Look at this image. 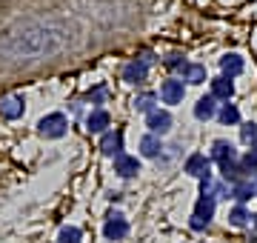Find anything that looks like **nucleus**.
Instances as JSON below:
<instances>
[{
  "mask_svg": "<svg viewBox=\"0 0 257 243\" xmlns=\"http://www.w3.org/2000/svg\"><path fill=\"white\" fill-rule=\"evenodd\" d=\"M66 129H69V120H66V114H60V112L46 114V117H40V123H37V132H40L43 138H49V141L63 138Z\"/></svg>",
  "mask_w": 257,
  "mask_h": 243,
  "instance_id": "nucleus-1",
  "label": "nucleus"
},
{
  "mask_svg": "<svg viewBox=\"0 0 257 243\" xmlns=\"http://www.w3.org/2000/svg\"><path fill=\"white\" fill-rule=\"evenodd\" d=\"M103 234H106V240H123L128 234V220L120 212H114V215H109V220H106V226H103Z\"/></svg>",
  "mask_w": 257,
  "mask_h": 243,
  "instance_id": "nucleus-2",
  "label": "nucleus"
},
{
  "mask_svg": "<svg viewBox=\"0 0 257 243\" xmlns=\"http://www.w3.org/2000/svg\"><path fill=\"white\" fill-rule=\"evenodd\" d=\"M100 152H103V155H109V158H117V155H123V132H120V129L103 132Z\"/></svg>",
  "mask_w": 257,
  "mask_h": 243,
  "instance_id": "nucleus-3",
  "label": "nucleus"
},
{
  "mask_svg": "<svg viewBox=\"0 0 257 243\" xmlns=\"http://www.w3.org/2000/svg\"><path fill=\"white\" fill-rule=\"evenodd\" d=\"M209 163H211V160L206 158V155H200V152H194V155H189V160H186V172H189L192 178L209 180V178H211V172H209Z\"/></svg>",
  "mask_w": 257,
  "mask_h": 243,
  "instance_id": "nucleus-4",
  "label": "nucleus"
},
{
  "mask_svg": "<svg viewBox=\"0 0 257 243\" xmlns=\"http://www.w3.org/2000/svg\"><path fill=\"white\" fill-rule=\"evenodd\" d=\"M146 126L152 129V135H166V132L172 129V114L155 109V112L146 114Z\"/></svg>",
  "mask_w": 257,
  "mask_h": 243,
  "instance_id": "nucleus-5",
  "label": "nucleus"
},
{
  "mask_svg": "<svg viewBox=\"0 0 257 243\" xmlns=\"http://www.w3.org/2000/svg\"><path fill=\"white\" fill-rule=\"evenodd\" d=\"M23 97L20 94H9V97H3L0 100V114L6 117V120H18L20 114H23Z\"/></svg>",
  "mask_w": 257,
  "mask_h": 243,
  "instance_id": "nucleus-6",
  "label": "nucleus"
},
{
  "mask_svg": "<svg viewBox=\"0 0 257 243\" xmlns=\"http://www.w3.org/2000/svg\"><path fill=\"white\" fill-rule=\"evenodd\" d=\"M146 75H149V66L143 63V60H128L126 66H123V80L126 83H143L146 80Z\"/></svg>",
  "mask_w": 257,
  "mask_h": 243,
  "instance_id": "nucleus-7",
  "label": "nucleus"
},
{
  "mask_svg": "<svg viewBox=\"0 0 257 243\" xmlns=\"http://www.w3.org/2000/svg\"><path fill=\"white\" fill-rule=\"evenodd\" d=\"M194 217H197L200 223H209L211 217H214V195L203 192V195L197 197V203H194Z\"/></svg>",
  "mask_w": 257,
  "mask_h": 243,
  "instance_id": "nucleus-8",
  "label": "nucleus"
},
{
  "mask_svg": "<svg viewBox=\"0 0 257 243\" xmlns=\"http://www.w3.org/2000/svg\"><path fill=\"white\" fill-rule=\"evenodd\" d=\"M186 94V86L183 80H163V86H160V97H163V103H180Z\"/></svg>",
  "mask_w": 257,
  "mask_h": 243,
  "instance_id": "nucleus-9",
  "label": "nucleus"
},
{
  "mask_svg": "<svg viewBox=\"0 0 257 243\" xmlns=\"http://www.w3.org/2000/svg\"><path fill=\"white\" fill-rule=\"evenodd\" d=\"M114 172H117L120 178H135L140 172V160L132 158V155H117L114 158Z\"/></svg>",
  "mask_w": 257,
  "mask_h": 243,
  "instance_id": "nucleus-10",
  "label": "nucleus"
},
{
  "mask_svg": "<svg viewBox=\"0 0 257 243\" xmlns=\"http://www.w3.org/2000/svg\"><path fill=\"white\" fill-rule=\"evenodd\" d=\"M231 94H234V83H231L229 77H214L211 80V97L214 100H231Z\"/></svg>",
  "mask_w": 257,
  "mask_h": 243,
  "instance_id": "nucleus-11",
  "label": "nucleus"
},
{
  "mask_svg": "<svg viewBox=\"0 0 257 243\" xmlns=\"http://www.w3.org/2000/svg\"><path fill=\"white\" fill-rule=\"evenodd\" d=\"M220 69H223V77H237V75H243V69H246V63H243V57L240 55H226V57H220Z\"/></svg>",
  "mask_w": 257,
  "mask_h": 243,
  "instance_id": "nucleus-12",
  "label": "nucleus"
},
{
  "mask_svg": "<svg viewBox=\"0 0 257 243\" xmlns=\"http://www.w3.org/2000/svg\"><path fill=\"white\" fill-rule=\"evenodd\" d=\"M220 175L229 183H240V180H246V169L237 160H226V163H220Z\"/></svg>",
  "mask_w": 257,
  "mask_h": 243,
  "instance_id": "nucleus-13",
  "label": "nucleus"
},
{
  "mask_svg": "<svg viewBox=\"0 0 257 243\" xmlns=\"http://www.w3.org/2000/svg\"><path fill=\"white\" fill-rule=\"evenodd\" d=\"M211 160H217V163L237 160V155H234V146H231L229 141H214V146H211Z\"/></svg>",
  "mask_w": 257,
  "mask_h": 243,
  "instance_id": "nucleus-14",
  "label": "nucleus"
},
{
  "mask_svg": "<svg viewBox=\"0 0 257 243\" xmlns=\"http://www.w3.org/2000/svg\"><path fill=\"white\" fill-rule=\"evenodd\" d=\"M214 112H217V103H214V97H200V100L194 103V117L197 120H211L214 117Z\"/></svg>",
  "mask_w": 257,
  "mask_h": 243,
  "instance_id": "nucleus-15",
  "label": "nucleus"
},
{
  "mask_svg": "<svg viewBox=\"0 0 257 243\" xmlns=\"http://www.w3.org/2000/svg\"><path fill=\"white\" fill-rule=\"evenodd\" d=\"M111 123L109 112L106 109H94L89 117H86V126H89V132H106V126Z\"/></svg>",
  "mask_w": 257,
  "mask_h": 243,
  "instance_id": "nucleus-16",
  "label": "nucleus"
},
{
  "mask_svg": "<svg viewBox=\"0 0 257 243\" xmlns=\"http://www.w3.org/2000/svg\"><path fill=\"white\" fill-rule=\"evenodd\" d=\"M254 195H257V186L251 183V180H240V183L231 186V197L240 200V203H246L248 197H254Z\"/></svg>",
  "mask_w": 257,
  "mask_h": 243,
  "instance_id": "nucleus-17",
  "label": "nucleus"
},
{
  "mask_svg": "<svg viewBox=\"0 0 257 243\" xmlns=\"http://www.w3.org/2000/svg\"><path fill=\"white\" fill-rule=\"evenodd\" d=\"M160 149H163V143H160L157 135H146V138L140 141V155H143V158H157Z\"/></svg>",
  "mask_w": 257,
  "mask_h": 243,
  "instance_id": "nucleus-18",
  "label": "nucleus"
},
{
  "mask_svg": "<svg viewBox=\"0 0 257 243\" xmlns=\"http://www.w3.org/2000/svg\"><path fill=\"white\" fill-rule=\"evenodd\" d=\"M183 80H189V83H203L206 80V66H200V63H186L183 66Z\"/></svg>",
  "mask_w": 257,
  "mask_h": 243,
  "instance_id": "nucleus-19",
  "label": "nucleus"
},
{
  "mask_svg": "<svg viewBox=\"0 0 257 243\" xmlns=\"http://www.w3.org/2000/svg\"><path fill=\"white\" fill-rule=\"evenodd\" d=\"M217 117H220L223 126H234V123H240V112H237V106H234V103H226Z\"/></svg>",
  "mask_w": 257,
  "mask_h": 243,
  "instance_id": "nucleus-20",
  "label": "nucleus"
},
{
  "mask_svg": "<svg viewBox=\"0 0 257 243\" xmlns=\"http://www.w3.org/2000/svg\"><path fill=\"white\" fill-rule=\"evenodd\" d=\"M155 103H157V94H152V92L138 94V97H135V109L149 114V112H155Z\"/></svg>",
  "mask_w": 257,
  "mask_h": 243,
  "instance_id": "nucleus-21",
  "label": "nucleus"
},
{
  "mask_svg": "<svg viewBox=\"0 0 257 243\" xmlns=\"http://www.w3.org/2000/svg\"><path fill=\"white\" fill-rule=\"evenodd\" d=\"M80 229L77 226H63L60 229V237H57V243H80Z\"/></svg>",
  "mask_w": 257,
  "mask_h": 243,
  "instance_id": "nucleus-22",
  "label": "nucleus"
},
{
  "mask_svg": "<svg viewBox=\"0 0 257 243\" xmlns=\"http://www.w3.org/2000/svg\"><path fill=\"white\" fill-rule=\"evenodd\" d=\"M248 217H251V215H248V212L243 209V206H234V209L229 212V223H231V226H237V229H240V226H246V223H248Z\"/></svg>",
  "mask_w": 257,
  "mask_h": 243,
  "instance_id": "nucleus-23",
  "label": "nucleus"
},
{
  "mask_svg": "<svg viewBox=\"0 0 257 243\" xmlns=\"http://www.w3.org/2000/svg\"><path fill=\"white\" fill-rule=\"evenodd\" d=\"M240 138H243V143H257V123H246L243 126V132H240Z\"/></svg>",
  "mask_w": 257,
  "mask_h": 243,
  "instance_id": "nucleus-24",
  "label": "nucleus"
},
{
  "mask_svg": "<svg viewBox=\"0 0 257 243\" xmlns=\"http://www.w3.org/2000/svg\"><path fill=\"white\" fill-rule=\"evenodd\" d=\"M240 163H243V169H246V175H248V172H257V152L251 149L248 155H243V160H240Z\"/></svg>",
  "mask_w": 257,
  "mask_h": 243,
  "instance_id": "nucleus-25",
  "label": "nucleus"
},
{
  "mask_svg": "<svg viewBox=\"0 0 257 243\" xmlns=\"http://www.w3.org/2000/svg\"><path fill=\"white\" fill-rule=\"evenodd\" d=\"M166 66H169V69H183L186 60L180 55H169V57H166Z\"/></svg>",
  "mask_w": 257,
  "mask_h": 243,
  "instance_id": "nucleus-26",
  "label": "nucleus"
},
{
  "mask_svg": "<svg viewBox=\"0 0 257 243\" xmlns=\"http://www.w3.org/2000/svg\"><path fill=\"white\" fill-rule=\"evenodd\" d=\"M103 94H106V89H103V86H97L94 92H89V100H100Z\"/></svg>",
  "mask_w": 257,
  "mask_h": 243,
  "instance_id": "nucleus-27",
  "label": "nucleus"
},
{
  "mask_svg": "<svg viewBox=\"0 0 257 243\" xmlns=\"http://www.w3.org/2000/svg\"><path fill=\"white\" fill-rule=\"evenodd\" d=\"M254 223H257V215H254Z\"/></svg>",
  "mask_w": 257,
  "mask_h": 243,
  "instance_id": "nucleus-28",
  "label": "nucleus"
}]
</instances>
